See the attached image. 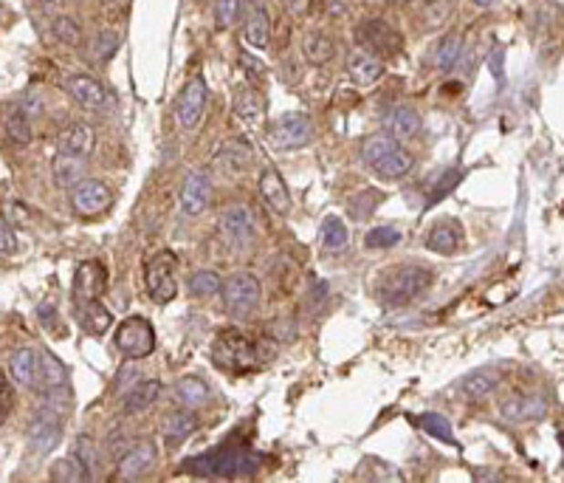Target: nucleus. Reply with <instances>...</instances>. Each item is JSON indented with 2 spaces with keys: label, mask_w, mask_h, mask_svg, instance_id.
Instances as JSON below:
<instances>
[{
  "label": "nucleus",
  "mask_w": 564,
  "mask_h": 483,
  "mask_svg": "<svg viewBox=\"0 0 564 483\" xmlns=\"http://www.w3.org/2000/svg\"><path fill=\"white\" fill-rule=\"evenodd\" d=\"M361 162L381 178H403L413 170L415 159L398 139L390 133H375L361 142Z\"/></svg>",
  "instance_id": "f257e3e1"
},
{
  "label": "nucleus",
  "mask_w": 564,
  "mask_h": 483,
  "mask_svg": "<svg viewBox=\"0 0 564 483\" xmlns=\"http://www.w3.org/2000/svg\"><path fill=\"white\" fill-rule=\"evenodd\" d=\"M432 286V271L423 266H401L390 268V275L381 280V299L390 309H401L418 299Z\"/></svg>",
  "instance_id": "f03ea898"
},
{
  "label": "nucleus",
  "mask_w": 564,
  "mask_h": 483,
  "mask_svg": "<svg viewBox=\"0 0 564 483\" xmlns=\"http://www.w3.org/2000/svg\"><path fill=\"white\" fill-rule=\"evenodd\" d=\"M224 309L229 317L235 320H248L257 309H260V299H263V289L260 280L248 271H237L229 280H224Z\"/></svg>",
  "instance_id": "7ed1b4c3"
},
{
  "label": "nucleus",
  "mask_w": 564,
  "mask_h": 483,
  "mask_svg": "<svg viewBox=\"0 0 564 483\" xmlns=\"http://www.w3.org/2000/svg\"><path fill=\"white\" fill-rule=\"evenodd\" d=\"M212 356H214L217 365L226 368V371H235V373L252 371L255 365H260L257 348L248 342V337L237 334V331H224L212 348Z\"/></svg>",
  "instance_id": "20e7f679"
},
{
  "label": "nucleus",
  "mask_w": 564,
  "mask_h": 483,
  "mask_svg": "<svg viewBox=\"0 0 564 483\" xmlns=\"http://www.w3.org/2000/svg\"><path fill=\"white\" fill-rule=\"evenodd\" d=\"M116 348L131 362L147 359L155 351V328L144 317H128L116 328Z\"/></svg>",
  "instance_id": "39448f33"
},
{
  "label": "nucleus",
  "mask_w": 564,
  "mask_h": 483,
  "mask_svg": "<svg viewBox=\"0 0 564 483\" xmlns=\"http://www.w3.org/2000/svg\"><path fill=\"white\" fill-rule=\"evenodd\" d=\"M175 268H178V260L172 252H159L150 263H147V271H144V283H147V294L152 303H170L178 294V280H175Z\"/></svg>",
  "instance_id": "423d86ee"
},
{
  "label": "nucleus",
  "mask_w": 564,
  "mask_h": 483,
  "mask_svg": "<svg viewBox=\"0 0 564 483\" xmlns=\"http://www.w3.org/2000/svg\"><path fill=\"white\" fill-rule=\"evenodd\" d=\"M268 142L277 150H299L313 142V122L308 113H282L268 128Z\"/></svg>",
  "instance_id": "0eeeda50"
},
{
  "label": "nucleus",
  "mask_w": 564,
  "mask_h": 483,
  "mask_svg": "<svg viewBox=\"0 0 564 483\" xmlns=\"http://www.w3.org/2000/svg\"><path fill=\"white\" fill-rule=\"evenodd\" d=\"M9 373L17 384L37 390L43 394L46 390V351L37 348H17L9 356Z\"/></svg>",
  "instance_id": "6e6552de"
},
{
  "label": "nucleus",
  "mask_w": 564,
  "mask_h": 483,
  "mask_svg": "<svg viewBox=\"0 0 564 483\" xmlns=\"http://www.w3.org/2000/svg\"><path fill=\"white\" fill-rule=\"evenodd\" d=\"M356 40L364 51H370L375 57H395L401 51V35L381 17L364 20L356 28Z\"/></svg>",
  "instance_id": "1a4fd4ad"
},
{
  "label": "nucleus",
  "mask_w": 564,
  "mask_h": 483,
  "mask_svg": "<svg viewBox=\"0 0 564 483\" xmlns=\"http://www.w3.org/2000/svg\"><path fill=\"white\" fill-rule=\"evenodd\" d=\"M110 204H113V193L99 178H85L79 187L71 190V209L82 218H97L108 213Z\"/></svg>",
  "instance_id": "9d476101"
},
{
  "label": "nucleus",
  "mask_w": 564,
  "mask_h": 483,
  "mask_svg": "<svg viewBox=\"0 0 564 483\" xmlns=\"http://www.w3.org/2000/svg\"><path fill=\"white\" fill-rule=\"evenodd\" d=\"M204 110H206V82L201 77H193L178 94L175 119L183 131H195L204 119Z\"/></svg>",
  "instance_id": "9b49d317"
},
{
  "label": "nucleus",
  "mask_w": 564,
  "mask_h": 483,
  "mask_svg": "<svg viewBox=\"0 0 564 483\" xmlns=\"http://www.w3.org/2000/svg\"><path fill=\"white\" fill-rule=\"evenodd\" d=\"M57 407L59 404L48 402L46 407H40V413L31 418V425H28V444L37 456L51 452L62 436V418H57Z\"/></svg>",
  "instance_id": "f8f14e48"
},
{
  "label": "nucleus",
  "mask_w": 564,
  "mask_h": 483,
  "mask_svg": "<svg viewBox=\"0 0 564 483\" xmlns=\"http://www.w3.org/2000/svg\"><path fill=\"white\" fill-rule=\"evenodd\" d=\"M221 235L232 247L252 244L255 235H257V224H255L252 209H248L245 204H229L221 213Z\"/></svg>",
  "instance_id": "ddd939ff"
},
{
  "label": "nucleus",
  "mask_w": 564,
  "mask_h": 483,
  "mask_svg": "<svg viewBox=\"0 0 564 483\" xmlns=\"http://www.w3.org/2000/svg\"><path fill=\"white\" fill-rule=\"evenodd\" d=\"M108 280V271L99 260H85L74 271V306L90 303V299H99L102 289Z\"/></svg>",
  "instance_id": "4468645a"
},
{
  "label": "nucleus",
  "mask_w": 564,
  "mask_h": 483,
  "mask_svg": "<svg viewBox=\"0 0 564 483\" xmlns=\"http://www.w3.org/2000/svg\"><path fill=\"white\" fill-rule=\"evenodd\" d=\"M66 90L88 110H105V108H110L108 88L99 79L88 77V74H68L66 77Z\"/></svg>",
  "instance_id": "2eb2a0df"
},
{
  "label": "nucleus",
  "mask_w": 564,
  "mask_h": 483,
  "mask_svg": "<svg viewBox=\"0 0 564 483\" xmlns=\"http://www.w3.org/2000/svg\"><path fill=\"white\" fill-rule=\"evenodd\" d=\"M212 204V178L201 170L190 173L183 178L181 187V209L183 215H201Z\"/></svg>",
  "instance_id": "dca6fc26"
},
{
  "label": "nucleus",
  "mask_w": 564,
  "mask_h": 483,
  "mask_svg": "<svg viewBox=\"0 0 564 483\" xmlns=\"http://www.w3.org/2000/svg\"><path fill=\"white\" fill-rule=\"evenodd\" d=\"M506 379V368L503 365H486V368H477L472 373H465L457 384H460V394L463 396H472V399H483L488 394L503 384Z\"/></svg>",
  "instance_id": "f3484780"
},
{
  "label": "nucleus",
  "mask_w": 564,
  "mask_h": 483,
  "mask_svg": "<svg viewBox=\"0 0 564 483\" xmlns=\"http://www.w3.org/2000/svg\"><path fill=\"white\" fill-rule=\"evenodd\" d=\"M155 458H159V452H155L150 441L131 446L124 452V458L119 461V480H141L155 467Z\"/></svg>",
  "instance_id": "a211bd4d"
},
{
  "label": "nucleus",
  "mask_w": 564,
  "mask_h": 483,
  "mask_svg": "<svg viewBox=\"0 0 564 483\" xmlns=\"http://www.w3.org/2000/svg\"><path fill=\"white\" fill-rule=\"evenodd\" d=\"M97 147V133L85 122H74L66 131H59L57 136V153H68V156H82L88 159Z\"/></svg>",
  "instance_id": "6ab92c4d"
},
{
  "label": "nucleus",
  "mask_w": 564,
  "mask_h": 483,
  "mask_svg": "<svg viewBox=\"0 0 564 483\" xmlns=\"http://www.w3.org/2000/svg\"><path fill=\"white\" fill-rule=\"evenodd\" d=\"M51 178H54V187L71 193L74 187H79L82 181L88 178V159L57 153L54 162H51Z\"/></svg>",
  "instance_id": "aec40b11"
},
{
  "label": "nucleus",
  "mask_w": 564,
  "mask_h": 483,
  "mask_svg": "<svg viewBox=\"0 0 564 483\" xmlns=\"http://www.w3.org/2000/svg\"><path fill=\"white\" fill-rule=\"evenodd\" d=\"M384 59L375 57L364 48H353L348 54V77L356 82V85H372L384 77Z\"/></svg>",
  "instance_id": "412c9836"
},
{
  "label": "nucleus",
  "mask_w": 564,
  "mask_h": 483,
  "mask_svg": "<svg viewBox=\"0 0 564 483\" xmlns=\"http://www.w3.org/2000/svg\"><path fill=\"white\" fill-rule=\"evenodd\" d=\"M260 195L263 201L274 209L277 215H288L291 213V193L286 187V181H282V175L274 170V167H266L260 173Z\"/></svg>",
  "instance_id": "4be33fe9"
},
{
  "label": "nucleus",
  "mask_w": 564,
  "mask_h": 483,
  "mask_svg": "<svg viewBox=\"0 0 564 483\" xmlns=\"http://www.w3.org/2000/svg\"><path fill=\"white\" fill-rule=\"evenodd\" d=\"M384 131L398 142L415 139L421 133V113L413 105H395L384 116Z\"/></svg>",
  "instance_id": "5701e85b"
},
{
  "label": "nucleus",
  "mask_w": 564,
  "mask_h": 483,
  "mask_svg": "<svg viewBox=\"0 0 564 483\" xmlns=\"http://www.w3.org/2000/svg\"><path fill=\"white\" fill-rule=\"evenodd\" d=\"M499 413L508 421H539L548 413V402L542 396H511L503 402Z\"/></svg>",
  "instance_id": "b1692460"
},
{
  "label": "nucleus",
  "mask_w": 564,
  "mask_h": 483,
  "mask_svg": "<svg viewBox=\"0 0 564 483\" xmlns=\"http://www.w3.org/2000/svg\"><path fill=\"white\" fill-rule=\"evenodd\" d=\"M245 43L263 51L268 48L271 43V20H268V12L260 0H255L252 9H248V17H245Z\"/></svg>",
  "instance_id": "393cba45"
},
{
  "label": "nucleus",
  "mask_w": 564,
  "mask_h": 483,
  "mask_svg": "<svg viewBox=\"0 0 564 483\" xmlns=\"http://www.w3.org/2000/svg\"><path fill=\"white\" fill-rule=\"evenodd\" d=\"M77 322L82 331H88L90 337H102L113 325V314L99 303V299H90V303L77 306Z\"/></svg>",
  "instance_id": "a878e982"
},
{
  "label": "nucleus",
  "mask_w": 564,
  "mask_h": 483,
  "mask_svg": "<svg viewBox=\"0 0 564 483\" xmlns=\"http://www.w3.org/2000/svg\"><path fill=\"white\" fill-rule=\"evenodd\" d=\"M195 430H198V418L193 415V410H178L164 421V441L167 446H181Z\"/></svg>",
  "instance_id": "bb28decb"
},
{
  "label": "nucleus",
  "mask_w": 564,
  "mask_h": 483,
  "mask_svg": "<svg viewBox=\"0 0 564 483\" xmlns=\"http://www.w3.org/2000/svg\"><path fill=\"white\" fill-rule=\"evenodd\" d=\"M162 396V382L159 379H141L128 396H124V413H144L147 407H152V402Z\"/></svg>",
  "instance_id": "cd10ccee"
},
{
  "label": "nucleus",
  "mask_w": 564,
  "mask_h": 483,
  "mask_svg": "<svg viewBox=\"0 0 564 483\" xmlns=\"http://www.w3.org/2000/svg\"><path fill=\"white\" fill-rule=\"evenodd\" d=\"M178 399L183 407L198 410V407H206L212 402V390L201 376H183L178 382Z\"/></svg>",
  "instance_id": "c85d7f7f"
},
{
  "label": "nucleus",
  "mask_w": 564,
  "mask_h": 483,
  "mask_svg": "<svg viewBox=\"0 0 564 483\" xmlns=\"http://www.w3.org/2000/svg\"><path fill=\"white\" fill-rule=\"evenodd\" d=\"M333 54H336V46H333V40H330L328 35H322V32H308V35L302 37V57L308 59L310 66H325V63H330Z\"/></svg>",
  "instance_id": "c756f323"
},
{
  "label": "nucleus",
  "mask_w": 564,
  "mask_h": 483,
  "mask_svg": "<svg viewBox=\"0 0 564 483\" xmlns=\"http://www.w3.org/2000/svg\"><path fill=\"white\" fill-rule=\"evenodd\" d=\"M457 247H460V235H457V229L449 226V224H437V226H432L429 235H426V249H429V252L454 255Z\"/></svg>",
  "instance_id": "7c9ffc66"
},
{
  "label": "nucleus",
  "mask_w": 564,
  "mask_h": 483,
  "mask_svg": "<svg viewBox=\"0 0 564 483\" xmlns=\"http://www.w3.org/2000/svg\"><path fill=\"white\" fill-rule=\"evenodd\" d=\"M214 159L226 173H243L248 164H252V150H248V144H243V142H229V144H224V150Z\"/></svg>",
  "instance_id": "2f4dec72"
},
{
  "label": "nucleus",
  "mask_w": 564,
  "mask_h": 483,
  "mask_svg": "<svg viewBox=\"0 0 564 483\" xmlns=\"http://www.w3.org/2000/svg\"><path fill=\"white\" fill-rule=\"evenodd\" d=\"M348 244H350V232H348V226H344V221L336 215L325 218L322 221V247L328 252H344Z\"/></svg>",
  "instance_id": "473e14b6"
},
{
  "label": "nucleus",
  "mask_w": 564,
  "mask_h": 483,
  "mask_svg": "<svg viewBox=\"0 0 564 483\" xmlns=\"http://www.w3.org/2000/svg\"><path fill=\"white\" fill-rule=\"evenodd\" d=\"M460 48H463L460 35H457V32H449L441 43H437V48H434V59H432L434 68H437V71H449V68L457 63Z\"/></svg>",
  "instance_id": "72a5a7b5"
},
{
  "label": "nucleus",
  "mask_w": 564,
  "mask_h": 483,
  "mask_svg": "<svg viewBox=\"0 0 564 483\" xmlns=\"http://www.w3.org/2000/svg\"><path fill=\"white\" fill-rule=\"evenodd\" d=\"M74 456H77V461L85 467V472H88L90 478H97V472H99V461H102V456H99V444H97V441H93L90 436H79L77 444H74Z\"/></svg>",
  "instance_id": "f704fd0d"
},
{
  "label": "nucleus",
  "mask_w": 564,
  "mask_h": 483,
  "mask_svg": "<svg viewBox=\"0 0 564 483\" xmlns=\"http://www.w3.org/2000/svg\"><path fill=\"white\" fill-rule=\"evenodd\" d=\"M28 113L23 110V108H15V110H9L6 113V122H4V131H6V136L15 142V144H28L31 142V122H28Z\"/></svg>",
  "instance_id": "c9c22d12"
},
{
  "label": "nucleus",
  "mask_w": 564,
  "mask_h": 483,
  "mask_svg": "<svg viewBox=\"0 0 564 483\" xmlns=\"http://www.w3.org/2000/svg\"><path fill=\"white\" fill-rule=\"evenodd\" d=\"M48 478L51 480H59V483H79V480H90V475L85 472V467L74 458H57L48 469Z\"/></svg>",
  "instance_id": "e433bc0d"
},
{
  "label": "nucleus",
  "mask_w": 564,
  "mask_h": 483,
  "mask_svg": "<svg viewBox=\"0 0 564 483\" xmlns=\"http://www.w3.org/2000/svg\"><path fill=\"white\" fill-rule=\"evenodd\" d=\"M190 291H193L195 297L221 294V291H224V280H221V275H217V271L201 268V271H195V275L190 278Z\"/></svg>",
  "instance_id": "4c0bfd02"
},
{
  "label": "nucleus",
  "mask_w": 564,
  "mask_h": 483,
  "mask_svg": "<svg viewBox=\"0 0 564 483\" xmlns=\"http://www.w3.org/2000/svg\"><path fill=\"white\" fill-rule=\"evenodd\" d=\"M418 425H421V430H426L432 438H441L444 444H457V441H454V433H452V425H449V421H446L441 413H423V415L418 418Z\"/></svg>",
  "instance_id": "58836bf2"
},
{
  "label": "nucleus",
  "mask_w": 564,
  "mask_h": 483,
  "mask_svg": "<svg viewBox=\"0 0 564 483\" xmlns=\"http://www.w3.org/2000/svg\"><path fill=\"white\" fill-rule=\"evenodd\" d=\"M240 12H243V0H214L212 4V15H214L217 28H232L237 23Z\"/></svg>",
  "instance_id": "ea45409f"
},
{
  "label": "nucleus",
  "mask_w": 564,
  "mask_h": 483,
  "mask_svg": "<svg viewBox=\"0 0 564 483\" xmlns=\"http://www.w3.org/2000/svg\"><path fill=\"white\" fill-rule=\"evenodd\" d=\"M395 244H401V229H395V226H375L364 237L367 249H390Z\"/></svg>",
  "instance_id": "a19ab883"
},
{
  "label": "nucleus",
  "mask_w": 564,
  "mask_h": 483,
  "mask_svg": "<svg viewBox=\"0 0 564 483\" xmlns=\"http://www.w3.org/2000/svg\"><path fill=\"white\" fill-rule=\"evenodd\" d=\"M381 201H384V195H381L379 190H364L361 195H356V198L350 201V215L359 218V221H364L367 215H372L375 209H379Z\"/></svg>",
  "instance_id": "79ce46f5"
},
{
  "label": "nucleus",
  "mask_w": 564,
  "mask_h": 483,
  "mask_svg": "<svg viewBox=\"0 0 564 483\" xmlns=\"http://www.w3.org/2000/svg\"><path fill=\"white\" fill-rule=\"evenodd\" d=\"M51 32L59 43H66V46H79V40H82L79 23H74L71 17H54Z\"/></svg>",
  "instance_id": "37998d69"
},
{
  "label": "nucleus",
  "mask_w": 564,
  "mask_h": 483,
  "mask_svg": "<svg viewBox=\"0 0 564 483\" xmlns=\"http://www.w3.org/2000/svg\"><path fill=\"white\" fill-rule=\"evenodd\" d=\"M235 113H240L243 119H257L260 113V100L252 88H240L235 94Z\"/></svg>",
  "instance_id": "c03bdc74"
},
{
  "label": "nucleus",
  "mask_w": 564,
  "mask_h": 483,
  "mask_svg": "<svg viewBox=\"0 0 564 483\" xmlns=\"http://www.w3.org/2000/svg\"><path fill=\"white\" fill-rule=\"evenodd\" d=\"M119 51V35L116 32H99L97 40H93V57L97 59H110Z\"/></svg>",
  "instance_id": "a18cd8bd"
},
{
  "label": "nucleus",
  "mask_w": 564,
  "mask_h": 483,
  "mask_svg": "<svg viewBox=\"0 0 564 483\" xmlns=\"http://www.w3.org/2000/svg\"><path fill=\"white\" fill-rule=\"evenodd\" d=\"M139 382H141L139 368H133V365H124V368L119 371V376H116V394H119V396H128Z\"/></svg>",
  "instance_id": "49530a36"
},
{
  "label": "nucleus",
  "mask_w": 564,
  "mask_h": 483,
  "mask_svg": "<svg viewBox=\"0 0 564 483\" xmlns=\"http://www.w3.org/2000/svg\"><path fill=\"white\" fill-rule=\"evenodd\" d=\"M0 244H4V255H12L17 249V237L12 232L9 218H4V224H0Z\"/></svg>",
  "instance_id": "de8ad7c7"
},
{
  "label": "nucleus",
  "mask_w": 564,
  "mask_h": 483,
  "mask_svg": "<svg viewBox=\"0 0 564 483\" xmlns=\"http://www.w3.org/2000/svg\"><path fill=\"white\" fill-rule=\"evenodd\" d=\"M286 4H288V9H291L294 17H305L308 9H310V0H286Z\"/></svg>",
  "instance_id": "09e8293b"
},
{
  "label": "nucleus",
  "mask_w": 564,
  "mask_h": 483,
  "mask_svg": "<svg viewBox=\"0 0 564 483\" xmlns=\"http://www.w3.org/2000/svg\"><path fill=\"white\" fill-rule=\"evenodd\" d=\"M0 399H4V407H0V415H4V421L9 418V410H12V396H9V382H4V387H0Z\"/></svg>",
  "instance_id": "8fccbe9b"
},
{
  "label": "nucleus",
  "mask_w": 564,
  "mask_h": 483,
  "mask_svg": "<svg viewBox=\"0 0 564 483\" xmlns=\"http://www.w3.org/2000/svg\"><path fill=\"white\" fill-rule=\"evenodd\" d=\"M37 4H43V6H59L62 0H37Z\"/></svg>",
  "instance_id": "3c124183"
},
{
  "label": "nucleus",
  "mask_w": 564,
  "mask_h": 483,
  "mask_svg": "<svg viewBox=\"0 0 564 483\" xmlns=\"http://www.w3.org/2000/svg\"><path fill=\"white\" fill-rule=\"evenodd\" d=\"M475 4H477V6H494L496 0H475Z\"/></svg>",
  "instance_id": "603ef678"
},
{
  "label": "nucleus",
  "mask_w": 564,
  "mask_h": 483,
  "mask_svg": "<svg viewBox=\"0 0 564 483\" xmlns=\"http://www.w3.org/2000/svg\"><path fill=\"white\" fill-rule=\"evenodd\" d=\"M398 4H406V0H398Z\"/></svg>",
  "instance_id": "864d4df0"
}]
</instances>
